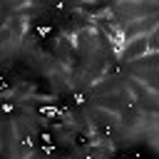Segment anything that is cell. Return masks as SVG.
<instances>
[{
    "mask_svg": "<svg viewBox=\"0 0 159 159\" xmlns=\"http://www.w3.org/2000/svg\"><path fill=\"white\" fill-rule=\"evenodd\" d=\"M5 25H7V30L12 32V40H17V37H22V35L27 32V17L20 15V12H12L10 17H5Z\"/></svg>",
    "mask_w": 159,
    "mask_h": 159,
    "instance_id": "obj_2",
    "label": "cell"
},
{
    "mask_svg": "<svg viewBox=\"0 0 159 159\" xmlns=\"http://www.w3.org/2000/svg\"><path fill=\"white\" fill-rule=\"evenodd\" d=\"M134 2H154V0H134Z\"/></svg>",
    "mask_w": 159,
    "mask_h": 159,
    "instance_id": "obj_7",
    "label": "cell"
},
{
    "mask_svg": "<svg viewBox=\"0 0 159 159\" xmlns=\"http://www.w3.org/2000/svg\"><path fill=\"white\" fill-rule=\"evenodd\" d=\"M80 12L87 15V17H99L107 12V7L102 2H80Z\"/></svg>",
    "mask_w": 159,
    "mask_h": 159,
    "instance_id": "obj_4",
    "label": "cell"
},
{
    "mask_svg": "<svg viewBox=\"0 0 159 159\" xmlns=\"http://www.w3.org/2000/svg\"><path fill=\"white\" fill-rule=\"evenodd\" d=\"M122 89H124V80H119V77H109V80H102L99 84H94V87H92V92H94V94L122 92Z\"/></svg>",
    "mask_w": 159,
    "mask_h": 159,
    "instance_id": "obj_3",
    "label": "cell"
},
{
    "mask_svg": "<svg viewBox=\"0 0 159 159\" xmlns=\"http://www.w3.org/2000/svg\"><path fill=\"white\" fill-rule=\"evenodd\" d=\"M10 40H12V32L7 30V25H2L0 27V47L2 45H10Z\"/></svg>",
    "mask_w": 159,
    "mask_h": 159,
    "instance_id": "obj_5",
    "label": "cell"
},
{
    "mask_svg": "<svg viewBox=\"0 0 159 159\" xmlns=\"http://www.w3.org/2000/svg\"><path fill=\"white\" fill-rule=\"evenodd\" d=\"M2 25H5V17H2V15H0V27H2Z\"/></svg>",
    "mask_w": 159,
    "mask_h": 159,
    "instance_id": "obj_6",
    "label": "cell"
},
{
    "mask_svg": "<svg viewBox=\"0 0 159 159\" xmlns=\"http://www.w3.org/2000/svg\"><path fill=\"white\" fill-rule=\"evenodd\" d=\"M112 12H117V20L129 22L137 17H147V15H157V5L154 2H134V0H122L112 7Z\"/></svg>",
    "mask_w": 159,
    "mask_h": 159,
    "instance_id": "obj_1",
    "label": "cell"
}]
</instances>
